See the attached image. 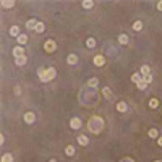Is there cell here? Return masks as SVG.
<instances>
[{"label":"cell","instance_id":"cell-14","mask_svg":"<svg viewBox=\"0 0 162 162\" xmlns=\"http://www.w3.org/2000/svg\"><path fill=\"white\" fill-rule=\"evenodd\" d=\"M20 26H11L10 28V36H13V37H18L20 36Z\"/></svg>","mask_w":162,"mask_h":162},{"label":"cell","instance_id":"cell-21","mask_svg":"<svg viewBox=\"0 0 162 162\" xmlns=\"http://www.w3.org/2000/svg\"><path fill=\"white\" fill-rule=\"evenodd\" d=\"M118 42L122 45H126V44H128V36H126V34H120V36H118Z\"/></svg>","mask_w":162,"mask_h":162},{"label":"cell","instance_id":"cell-9","mask_svg":"<svg viewBox=\"0 0 162 162\" xmlns=\"http://www.w3.org/2000/svg\"><path fill=\"white\" fill-rule=\"evenodd\" d=\"M21 55H25V49H23L21 45H16V47L13 49V57L18 59V57H21Z\"/></svg>","mask_w":162,"mask_h":162},{"label":"cell","instance_id":"cell-16","mask_svg":"<svg viewBox=\"0 0 162 162\" xmlns=\"http://www.w3.org/2000/svg\"><path fill=\"white\" fill-rule=\"evenodd\" d=\"M96 39L94 37H88L86 39V47H89V49H92V47H96Z\"/></svg>","mask_w":162,"mask_h":162},{"label":"cell","instance_id":"cell-35","mask_svg":"<svg viewBox=\"0 0 162 162\" xmlns=\"http://www.w3.org/2000/svg\"><path fill=\"white\" fill-rule=\"evenodd\" d=\"M154 162H162V160H154Z\"/></svg>","mask_w":162,"mask_h":162},{"label":"cell","instance_id":"cell-10","mask_svg":"<svg viewBox=\"0 0 162 162\" xmlns=\"http://www.w3.org/2000/svg\"><path fill=\"white\" fill-rule=\"evenodd\" d=\"M36 26H37V21L34 20V18H31V20H28V21H26V28H28L29 31L36 29Z\"/></svg>","mask_w":162,"mask_h":162},{"label":"cell","instance_id":"cell-28","mask_svg":"<svg viewBox=\"0 0 162 162\" xmlns=\"http://www.w3.org/2000/svg\"><path fill=\"white\" fill-rule=\"evenodd\" d=\"M149 138H152V140L159 138V131L156 130V128H151V130H149Z\"/></svg>","mask_w":162,"mask_h":162},{"label":"cell","instance_id":"cell-26","mask_svg":"<svg viewBox=\"0 0 162 162\" xmlns=\"http://www.w3.org/2000/svg\"><path fill=\"white\" fill-rule=\"evenodd\" d=\"M81 5H83V8L89 10V8H92V7H94V2H91V0H84V2L81 3Z\"/></svg>","mask_w":162,"mask_h":162},{"label":"cell","instance_id":"cell-1","mask_svg":"<svg viewBox=\"0 0 162 162\" xmlns=\"http://www.w3.org/2000/svg\"><path fill=\"white\" fill-rule=\"evenodd\" d=\"M44 50L47 52V54H54V52L57 50V42L54 39H47L44 42Z\"/></svg>","mask_w":162,"mask_h":162},{"label":"cell","instance_id":"cell-30","mask_svg":"<svg viewBox=\"0 0 162 162\" xmlns=\"http://www.w3.org/2000/svg\"><path fill=\"white\" fill-rule=\"evenodd\" d=\"M144 79H146V83H148V84H151V83H152V76H151V75H149V76H146Z\"/></svg>","mask_w":162,"mask_h":162},{"label":"cell","instance_id":"cell-31","mask_svg":"<svg viewBox=\"0 0 162 162\" xmlns=\"http://www.w3.org/2000/svg\"><path fill=\"white\" fill-rule=\"evenodd\" d=\"M157 10L162 11V0H160V2H157Z\"/></svg>","mask_w":162,"mask_h":162},{"label":"cell","instance_id":"cell-3","mask_svg":"<svg viewBox=\"0 0 162 162\" xmlns=\"http://www.w3.org/2000/svg\"><path fill=\"white\" fill-rule=\"evenodd\" d=\"M70 126H71V130H79L81 126H83V122H81L79 117H73L70 120Z\"/></svg>","mask_w":162,"mask_h":162},{"label":"cell","instance_id":"cell-12","mask_svg":"<svg viewBox=\"0 0 162 162\" xmlns=\"http://www.w3.org/2000/svg\"><path fill=\"white\" fill-rule=\"evenodd\" d=\"M26 62H28V57H26V55H21V57H18V59H15V63H16L18 67L26 65Z\"/></svg>","mask_w":162,"mask_h":162},{"label":"cell","instance_id":"cell-13","mask_svg":"<svg viewBox=\"0 0 162 162\" xmlns=\"http://www.w3.org/2000/svg\"><path fill=\"white\" fill-rule=\"evenodd\" d=\"M140 73L143 75V78L149 76V75H151V68H149V65H143V67H141V70H140Z\"/></svg>","mask_w":162,"mask_h":162},{"label":"cell","instance_id":"cell-23","mask_svg":"<svg viewBox=\"0 0 162 162\" xmlns=\"http://www.w3.org/2000/svg\"><path fill=\"white\" fill-rule=\"evenodd\" d=\"M102 94L106 96V99H110V97H112V91H110V88H107V86H106V88H102Z\"/></svg>","mask_w":162,"mask_h":162},{"label":"cell","instance_id":"cell-22","mask_svg":"<svg viewBox=\"0 0 162 162\" xmlns=\"http://www.w3.org/2000/svg\"><path fill=\"white\" fill-rule=\"evenodd\" d=\"M0 162H13V156H11V154H3L2 156V159H0Z\"/></svg>","mask_w":162,"mask_h":162},{"label":"cell","instance_id":"cell-4","mask_svg":"<svg viewBox=\"0 0 162 162\" xmlns=\"http://www.w3.org/2000/svg\"><path fill=\"white\" fill-rule=\"evenodd\" d=\"M37 75H39V79L42 81V83H47V68L40 67L39 70H37Z\"/></svg>","mask_w":162,"mask_h":162},{"label":"cell","instance_id":"cell-25","mask_svg":"<svg viewBox=\"0 0 162 162\" xmlns=\"http://www.w3.org/2000/svg\"><path fill=\"white\" fill-rule=\"evenodd\" d=\"M136 88H138V89H141V91H143V89H146V88H148V83H146V79L143 78V79L140 81V83H136Z\"/></svg>","mask_w":162,"mask_h":162},{"label":"cell","instance_id":"cell-20","mask_svg":"<svg viewBox=\"0 0 162 162\" xmlns=\"http://www.w3.org/2000/svg\"><path fill=\"white\" fill-rule=\"evenodd\" d=\"M34 31H36V33H44L45 31V25H44V23L42 21H37V26H36V29H34Z\"/></svg>","mask_w":162,"mask_h":162},{"label":"cell","instance_id":"cell-24","mask_svg":"<svg viewBox=\"0 0 162 162\" xmlns=\"http://www.w3.org/2000/svg\"><path fill=\"white\" fill-rule=\"evenodd\" d=\"M97 84H99V79H97V78H91V79L88 81V86H89V88H97Z\"/></svg>","mask_w":162,"mask_h":162},{"label":"cell","instance_id":"cell-33","mask_svg":"<svg viewBox=\"0 0 162 162\" xmlns=\"http://www.w3.org/2000/svg\"><path fill=\"white\" fill-rule=\"evenodd\" d=\"M157 144H159V146H162V136L157 138Z\"/></svg>","mask_w":162,"mask_h":162},{"label":"cell","instance_id":"cell-8","mask_svg":"<svg viewBox=\"0 0 162 162\" xmlns=\"http://www.w3.org/2000/svg\"><path fill=\"white\" fill-rule=\"evenodd\" d=\"M67 63H68V65H76V63H78V55L76 54H70L67 57Z\"/></svg>","mask_w":162,"mask_h":162},{"label":"cell","instance_id":"cell-6","mask_svg":"<svg viewBox=\"0 0 162 162\" xmlns=\"http://www.w3.org/2000/svg\"><path fill=\"white\" fill-rule=\"evenodd\" d=\"M104 63H106V59H104V55H102V54H97V55L94 57V65L102 67Z\"/></svg>","mask_w":162,"mask_h":162},{"label":"cell","instance_id":"cell-18","mask_svg":"<svg viewBox=\"0 0 162 162\" xmlns=\"http://www.w3.org/2000/svg\"><path fill=\"white\" fill-rule=\"evenodd\" d=\"M131 28H133V31H141V29H143V23H141L140 20H136L135 23H133Z\"/></svg>","mask_w":162,"mask_h":162},{"label":"cell","instance_id":"cell-27","mask_svg":"<svg viewBox=\"0 0 162 162\" xmlns=\"http://www.w3.org/2000/svg\"><path fill=\"white\" fill-rule=\"evenodd\" d=\"M65 154H67V156H70V157L75 154V148L71 146V144H68V146L65 148Z\"/></svg>","mask_w":162,"mask_h":162},{"label":"cell","instance_id":"cell-15","mask_svg":"<svg viewBox=\"0 0 162 162\" xmlns=\"http://www.w3.org/2000/svg\"><path fill=\"white\" fill-rule=\"evenodd\" d=\"M16 40H18V45H21V47H23V45L28 42V36H26V34H20V36L16 37Z\"/></svg>","mask_w":162,"mask_h":162},{"label":"cell","instance_id":"cell-11","mask_svg":"<svg viewBox=\"0 0 162 162\" xmlns=\"http://www.w3.org/2000/svg\"><path fill=\"white\" fill-rule=\"evenodd\" d=\"M0 5H2V8H11L15 7V0H2Z\"/></svg>","mask_w":162,"mask_h":162},{"label":"cell","instance_id":"cell-5","mask_svg":"<svg viewBox=\"0 0 162 162\" xmlns=\"http://www.w3.org/2000/svg\"><path fill=\"white\" fill-rule=\"evenodd\" d=\"M55 76H57V70H55L54 67H49L47 68V83H49V81H52Z\"/></svg>","mask_w":162,"mask_h":162},{"label":"cell","instance_id":"cell-17","mask_svg":"<svg viewBox=\"0 0 162 162\" xmlns=\"http://www.w3.org/2000/svg\"><path fill=\"white\" fill-rule=\"evenodd\" d=\"M78 143L81 144V146H86V144L89 143V140H88V136H84V135H79V136H78Z\"/></svg>","mask_w":162,"mask_h":162},{"label":"cell","instance_id":"cell-32","mask_svg":"<svg viewBox=\"0 0 162 162\" xmlns=\"http://www.w3.org/2000/svg\"><path fill=\"white\" fill-rule=\"evenodd\" d=\"M3 143H5V136L0 135V144H3Z\"/></svg>","mask_w":162,"mask_h":162},{"label":"cell","instance_id":"cell-29","mask_svg":"<svg viewBox=\"0 0 162 162\" xmlns=\"http://www.w3.org/2000/svg\"><path fill=\"white\" fill-rule=\"evenodd\" d=\"M149 107H151V109H157L159 107V101L157 99H151V101H149Z\"/></svg>","mask_w":162,"mask_h":162},{"label":"cell","instance_id":"cell-2","mask_svg":"<svg viewBox=\"0 0 162 162\" xmlns=\"http://www.w3.org/2000/svg\"><path fill=\"white\" fill-rule=\"evenodd\" d=\"M23 120H25V123L33 125L34 122H36V114H34V112H26L25 115H23Z\"/></svg>","mask_w":162,"mask_h":162},{"label":"cell","instance_id":"cell-19","mask_svg":"<svg viewBox=\"0 0 162 162\" xmlns=\"http://www.w3.org/2000/svg\"><path fill=\"white\" fill-rule=\"evenodd\" d=\"M141 79H143V75L141 73H133L131 75V81H133V83H140Z\"/></svg>","mask_w":162,"mask_h":162},{"label":"cell","instance_id":"cell-7","mask_svg":"<svg viewBox=\"0 0 162 162\" xmlns=\"http://www.w3.org/2000/svg\"><path fill=\"white\" fill-rule=\"evenodd\" d=\"M117 110H118V112H122V114H123V112H126V110H128V104H126L125 101H120V102H117Z\"/></svg>","mask_w":162,"mask_h":162},{"label":"cell","instance_id":"cell-34","mask_svg":"<svg viewBox=\"0 0 162 162\" xmlns=\"http://www.w3.org/2000/svg\"><path fill=\"white\" fill-rule=\"evenodd\" d=\"M49 162H57V160H55V159H50V160H49Z\"/></svg>","mask_w":162,"mask_h":162}]
</instances>
